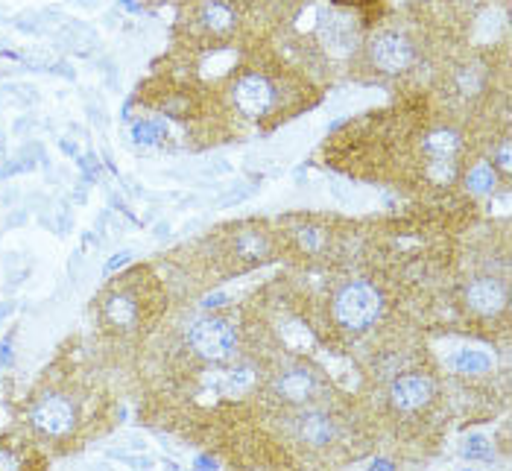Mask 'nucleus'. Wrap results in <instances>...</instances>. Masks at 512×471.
I'll return each mask as SVG.
<instances>
[{
    "label": "nucleus",
    "mask_w": 512,
    "mask_h": 471,
    "mask_svg": "<svg viewBox=\"0 0 512 471\" xmlns=\"http://www.w3.org/2000/svg\"><path fill=\"white\" fill-rule=\"evenodd\" d=\"M451 363H454V369H460L463 375H477V372H486L489 366H492V360L486 357L483 352H457L451 357Z\"/></svg>",
    "instance_id": "f8f14e48"
},
{
    "label": "nucleus",
    "mask_w": 512,
    "mask_h": 471,
    "mask_svg": "<svg viewBox=\"0 0 512 471\" xmlns=\"http://www.w3.org/2000/svg\"><path fill=\"white\" fill-rule=\"evenodd\" d=\"M466 305L477 316H495L507 308V284L492 278V275H480L466 287Z\"/></svg>",
    "instance_id": "6e6552de"
},
{
    "label": "nucleus",
    "mask_w": 512,
    "mask_h": 471,
    "mask_svg": "<svg viewBox=\"0 0 512 471\" xmlns=\"http://www.w3.org/2000/svg\"><path fill=\"white\" fill-rule=\"evenodd\" d=\"M316 393V378L308 369H290L284 375H278L276 395L284 398L287 404H305Z\"/></svg>",
    "instance_id": "9d476101"
},
{
    "label": "nucleus",
    "mask_w": 512,
    "mask_h": 471,
    "mask_svg": "<svg viewBox=\"0 0 512 471\" xmlns=\"http://www.w3.org/2000/svg\"><path fill=\"white\" fill-rule=\"evenodd\" d=\"M77 422V401L65 393L41 395L30 407V428L44 439H65L77 428Z\"/></svg>",
    "instance_id": "7ed1b4c3"
},
{
    "label": "nucleus",
    "mask_w": 512,
    "mask_h": 471,
    "mask_svg": "<svg viewBox=\"0 0 512 471\" xmlns=\"http://www.w3.org/2000/svg\"><path fill=\"white\" fill-rule=\"evenodd\" d=\"M9 314H12V302H3V305H0V319H6Z\"/></svg>",
    "instance_id": "aec40b11"
},
{
    "label": "nucleus",
    "mask_w": 512,
    "mask_h": 471,
    "mask_svg": "<svg viewBox=\"0 0 512 471\" xmlns=\"http://www.w3.org/2000/svg\"><path fill=\"white\" fill-rule=\"evenodd\" d=\"M232 100H235L237 112L246 118H270L278 109L276 79L267 77L264 71H246L232 85Z\"/></svg>",
    "instance_id": "20e7f679"
},
{
    "label": "nucleus",
    "mask_w": 512,
    "mask_h": 471,
    "mask_svg": "<svg viewBox=\"0 0 512 471\" xmlns=\"http://www.w3.org/2000/svg\"><path fill=\"white\" fill-rule=\"evenodd\" d=\"M434 398L436 384L434 378H428V375H404V378H398L393 387H390V401H393L395 410H401V413L422 410Z\"/></svg>",
    "instance_id": "0eeeda50"
},
{
    "label": "nucleus",
    "mask_w": 512,
    "mask_h": 471,
    "mask_svg": "<svg viewBox=\"0 0 512 471\" xmlns=\"http://www.w3.org/2000/svg\"><path fill=\"white\" fill-rule=\"evenodd\" d=\"M9 360H12L9 346H6V343H0V366H9Z\"/></svg>",
    "instance_id": "a211bd4d"
},
{
    "label": "nucleus",
    "mask_w": 512,
    "mask_h": 471,
    "mask_svg": "<svg viewBox=\"0 0 512 471\" xmlns=\"http://www.w3.org/2000/svg\"><path fill=\"white\" fill-rule=\"evenodd\" d=\"M413 62H416V47L398 33H378L369 41V65L384 77L407 71Z\"/></svg>",
    "instance_id": "423d86ee"
},
{
    "label": "nucleus",
    "mask_w": 512,
    "mask_h": 471,
    "mask_svg": "<svg viewBox=\"0 0 512 471\" xmlns=\"http://www.w3.org/2000/svg\"><path fill=\"white\" fill-rule=\"evenodd\" d=\"M463 454H466L469 460H489V457H492V442L483 439V436H469Z\"/></svg>",
    "instance_id": "2eb2a0df"
},
{
    "label": "nucleus",
    "mask_w": 512,
    "mask_h": 471,
    "mask_svg": "<svg viewBox=\"0 0 512 471\" xmlns=\"http://www.w3.org/2000/svg\"><path fill=\"white\" fill-rule=\"evenodd\" d=\"M331 308L346 331H366L381 316V293L366 281H349L337 290Z\"/></svg>",
    "instance_id": "f03ea898"
},
{
    "label": "nucleus",
    "mask_w": 512,
    "mask_h": 471,
    "mask_svg": "<svg viewBox=\"0 0 512 471\" xmlns=\"http://www.w3.org/2000/svg\"><path fill=\"white\" fill-rule=\"evenodd\" d=\"M466 185L472 188L474 194H486V191H492V185H495V173H492V167H489V164H477L472 173L466 176Z\"/></svg>",
    "instance_id": "ddd939ff"
},
{
    "label": "nucleus",
    "mask_w": 512,
    "mask_h": 471,
    "mask_svg": "<svg viewBox=\"0 0 512 471\" xmlns=\"http://www.w3.org/2000/svg\"><path fill=\"white\" fill-rule=\"evenodd\" d=\"M296 436L299 442L311 445V448H325L334 442L337 436V425L328 413H319V410H308L296 419Z\"/></svg>",
    "instance_id": "1a4fd4ad"
},
{
    "label": "nucleus",
    "mask_w": 512,
    "mask_h": 471,
    "mask_svg": "<svg viewBox=\"0 0 512 471\" xmlns=\"http://www.w3.org/2000/svg\"><path fill=\"white\" fill-rule=\"evenodd\" d=\"M138 281H141L138 270L123 275L100 299V319L115 334H132L144 325L147 305H144V293L138 290Z\"/></svg>",
    "instance_id": "f257e3e1"
},
{
    "label": "nucleus",
    "mask_w": 512,
    "mask_h": 471,
    "mask_svg": "<svg viewBox=\"0 0 512 471\" xmlns=\"http://www.w3.org/2000/svg\"><path fill=\"white\" fill-rule=\"evenodd\" d=\"M235 343L237 334L232 322H226L220 316H205L188 328V346L205 360H226L235 352Z\"/></svg>",
    "instance_id": "39448f33"
},
{
    "label": "nucleus",
    "mask_w": 512,
    "mask_h": 471,
    "mask_svg": "<svg viewBox=\"0 0 512 471\" xmlns=\"http://www.w3.org/2000/svg\"><path fill=\"white\" fill-rule=\"evenodd\" d=\"M498 161H501V170H510V144H504V147H501V156H498Z\"/></svg>",
    "instance_id": "f3484780"
},
{
    "label": "nucleus",
    "mask_w": 512,
    "mask_h": 471,
    "mask_svg": "<svg viewBox=\"0 0 512 471\" xmlns=\"http://www.w3.org/2000/svg\"><path fill=\"white\" fill-rule=\"evenodd\" d=\"M220 302H226V296H223V293H217V296H211V299H205V308H217Z\"/></svg>",
    "instance_id": "6ab92c4d"
},
{
    "label": "nucleus",
    "mask_w": 512,
    "mask_h": 471,
    "mask_svg": "<svg viewBox=\"0 0 512 471\" xmlns=\"http://www.w3.org/2000/svg\"><path fill=\"white\" fill-rule=\"evenodd\" d=\"M132 135H135L138 144H158L164 138V129L156 120H141V123L132 126Z\"/></svg>",
    "instance_id": "4468645a"
},
{
    "label": "nucleus",
    "mask_w": 512,
    "mask_h": 471,
    "mask_svg": "<svg viewBox=\"0 0 512 471\" xmlns=\"http://www.w3.org/2000/svg\"><path fill=\"white\" fill-rule=\"evenodd\" d=\"M129 258H132V252H118V255H115V261H109L106 273H115V270H118V267H123V264H126Z\"/></svg>",
    "instance_id": "dca6fc26"
},
{
    "label": "nucleus",
    "mask_w": 512,
    "mask_h": 471,
    "mask_svg": "<svg viewBox=\"0 0 512 471\" xmlns=\"http://www.w3.org/2000/svg\"><path fill=\"white\" fill-rule=\"evenodd\" d=\"M199 24L211 36H226L235 30V9L226 0H208L199 12Z\"/></svg>",
    "instance_id": "9b49d317"
},
{
    "label": "nucleus",
    "mask_w": 512,
    "mask_h": 471,
    "mask_svg": "<svg viewBox=\"0 0 512 471\" xmlns=\"http://www.w3.org/2000/svg\"><path fill=\"white\" fill-rule=\"evenodd\" d=\"M340 3H372V0H340Z\"/></svg>",
    "instance_id": "412c9836"
}]
</instances>
